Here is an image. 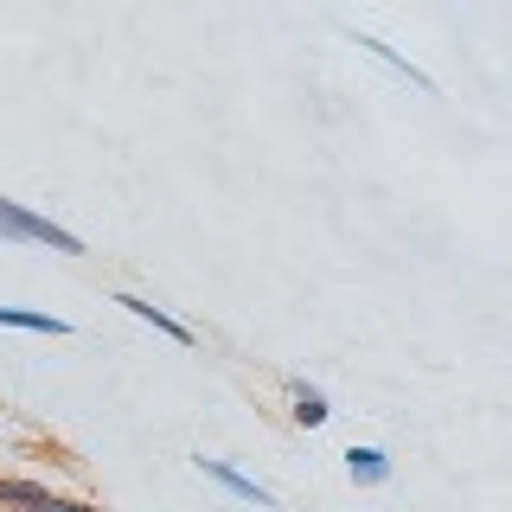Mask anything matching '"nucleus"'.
<instances>
[{
	"label": "nucleus",
	"mask_w": 512,
	"mask_h": 512,
	"mask_svg": "<svg viewBox=\"0 0 512 512\" xmlns=\"http://www.w3.org/2000/svg\"><path fill=\"white\" fill-rule=\"evenodd\" d=\"M0 244H45V250H58V256H84V237L64 231L58 218L20 205V199H0Z\"/></svg>",
	"instance_id": "nucleus-1"
},
{
	"label": "nucleus",
	"mask_w": 512,
	"mask_h": 512,
	"mask_svg": "<svg viewBox=\"0 0 512 512\" xmlns=\"http://www.w3.org/2000/svg\"><path fill=\"white\" fill-rule=\"evenodd\" d=\"M0 327H13V333H45V340H64V333H71V320L39 314V308H0Z\"/></svg>",
	"instance_id": "nucleus-7"
},
{
	"label": "nucleus",
	"mask_w": 512,
	"mask_h": 512,
	"mask_svg": "<svg viewBox=\"0 0 512 512\" xmlns=\"http://www.w3.org/2000/svg\"><path fill=\"white\" fill-rule=\"evenodd\" d=\"M52 500L45 480H26V474H0V512H39Z\"/></svg>",
	"instance_id": "nucleus-6"
},
{
	"label": "nucleus",
	"mask_w": 512,
	"mask_h": 512,
	"mask_svg": "<svg viewBox=\"0 0 512 512\" xmlns=\"http://www.w3.org/2000/svg\"><path fill=\"white\" fill-rule=\"evenodd\" d=\"M288 404H295L288 416H295L301 429H320V423H327V416H333V404H327V397L314 391V384H295V397H288Z\"/></svg>",
	"instance_id": "nucleus-8"
},
{
	"label": "nucleus",
	"mask_w": 512,
	"mask_h": 512,
	"mask_svg": "<svg viewBox=\"0 0 512 512\" xmlns=\"http://www.w3.org/2000/svg\"><path fill=\"white\" fill-rule=\"evenodd\" d=\"M352 45H359V52H365V58H378V64H384V71H397V77H410V84H416V90H423V96H436V77H429V71H423V64H410L404 52H397V45H384V39H372V32H359V26H352Z\"/></svg>",
	"instance_id": "nucleus-3"
},
{
	"label": "nucleus",
	"mask_w": 512,
	"mask_h": 512,
	"mask_svg": "<svg viewBox=\"0 0 512 512\" xmlns=\"http://www.w3.org/2000/svg\"><path fill=\"white\" fill-rule=\"evenodd\" d=\"M346 480L352 487H384V480H391V455L372 448V442H352L346 448Z\"/></svg>",
	"instance_id": "nucleus-5"
},
{
	"label": "nucleus",
	"mask_w": 512,
	"mask_h": 512,
	"mask_svg": "<svg viewBox=\"0 0 512 512\" xmlns=\"http://www.w3.org/2000/svg\"><path fill=\"white\" fill-rule=\"evenodd\" d=\"M39 512H103V506H90V500H64V493H52Z\"/></svg>",
	"instance_id": "nucleus-9"
},
{
	"label": "nucleus",
	"mask_w": 512,
	"mask_h": 512,
	"mask_svg": "<svg viewBox=\"0 0 512 512\" xmlns=\"http://www.w3.org/2000/svg\"><path fill=\"white\" fill-rule=\"evenodd\" d=\"M192 468H199L205 480H218V487L231 493V500H244V506H263V512L276 506V493H269L263 480H250L244 468H231V461H212V455H199V461H192Z\"/></svg>",
	"instance_id": "nucleus-2"
},
{
	"label": "nucleus",
	"mask_w": 512,
	"mask_h": 512,
	"mask_svg": "<svg viewBox=\"0 0 512 512\" xmlns=\"http://www.w3.org/2000/svg\"><path fill=\"white\" fill-rule=\"evenodd\" d=\"M116 308H128V314H135V320H148V327H154V333H167L173 346H192V340H199V333H192L186 320H173L167 308H154L148 295H116Z\"/></svg>",
	"instance_id": "nucleus-4"
}]
</instances>
